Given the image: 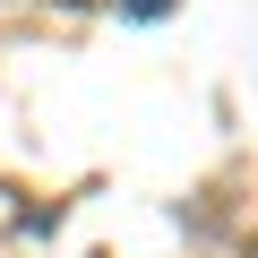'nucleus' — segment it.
Returning <instances> with one entry per match:
<instances>
[{"label":"nucleus","mask_w":258,"mask_h":258,"mask_svg":"<svg viewBox=\"0 0 258 258\" xmlns=\"http://www.w3.org/2000/svg\"><path fill=\"white\" fill-rule=\"evenodd\" d=\"M249 258H258V241H249Z\"/></svg>","instance_id":"1"}]
</instances>
